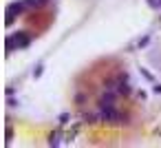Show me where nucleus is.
I'll return each mask as SVG.
<instances>
[{
    "label": "nucleus",
    "mask_w": 161,
    "mask_h": 148,
    "mask_svg": "<svg viewBox=\"0 0 161 148\" xmlns=\"http://www.w3.org/2000/svg\"><path fill=\"white\" fill-rule=\"evenodd\" d=\"M27 44H29V38L25 36V31H18L16 36H9V38H7V53H11V51H13V46L25 49Z\"/></svg>",
    "instance_id": "f257e3e1"
},
{
    "label": "nucleus",
    "mask_w": 161,
    "mask_h": 148,
    "mask_svg": "<svg viewBox=\"0 0 161 148\" xmlns=\"http://www.w3.org/2000/svg\"><path fill=\"white\" fill-rule=\"evenodd\" d=\"M29 7H27V2L22 0V2H13V5H9L7 7V24H11L13 22V18H16V13L20 16V13H25Z\"/></svg>",
    "instance_id": "f03ea898"
},
{
    "label": "nucleus",
    "mask_w": 161,
    "mask_h": 148,
    "mask_svg": "<svg viewBox=\"0 0 161 148\" xmlns=\"http://www.w3.org/2000/svg\"><path fill=\"white\" fill-rule=\"evenodd\" d=\"M99 117H102V122H117V119H122V115L117 113V108H115V106H104V108H99Z\"/></svg>",
    "instance_id": "7ed1b4c3"
},
{
    "label": "nucleus",
    "mask_w": 161,
    "mask_h": 148,
    "mask_svg": "<svg viewBox=\"0 0 161 148\" xmlns=\"http://www.w3.org/2000/svg\"><path fill=\"white\" fill-rule=\"evenodd\" d=\"M104 106H115V88H108V93H104L99 97V108Z\"/></svg>",
    "instance_id": "20e7f679"
},
{
    "label": "nucleus",
    "mask_w": 161,
    "mask_h": 148,
    "mask_svg": "<svg viewBox=\"0 0 161 148\" xmlns=\"http://www.w3.org/2000/svg\"><path fill=\"white\" fill-rule=\"evenodd\" d=\"M130 84H128V78H126V73H124V75L119 78V82H117V93L119 95H130Z\"/></svg>",
    "instance_id": "39448f33"
},
{
    "label": "nucleus",
    "mask_w": 161,
    "mask_h": 148,
    "mask_svg": "<svg viewBox=\"0 0 161 148\" xmlns=\"http://www.w3.org/2000/svg\"><path fill=\"white\" fill-rule=\"evenodd\" d=\"M42 71H44V66L38 64V66L33 69V80H40V78H42Z\"/></svg>",
    "instance_id": "423d86ee"
},
{
    "label": "nucleus",
    "mask_w": 161,
    "mask_h": 148,
    "mask_svg": "<svg viewBox=\"0 0 161 148\" xmlns=\"http://www.w3.org/2000/svg\"><path fill=\"white\" fill-rule=\"evenodd\" d=\"M49 144H51V146H58V144H60V131H55V133L51 135V139H49Z\"/></svg>",
    "instance_id": "0eeeda50"
},
{
    "label": "nucleus",
    "mask_w": 161,
    "mask_h": 148,
    "mask_svg": "<svg viewBox=\"0 0 161 148\" xmlns=\"http://www.w3.org/2000/svg\"><path fill=\"white\" fill-rule=\"evenodd\" d=\"M95 119H97V115H93V113H88V115H84V122H86V124H93Z\"/></svg>",
    "instance_id": "6e6552de"
},
{
    "label": "nucleus",
    "mask_w": 161,
    "mask_h": 148,
    "mask_svg": "<svg viewBox=\"0 0 161 148\" xmlns=\"http://www.w3.org/2000/svg\"><path fill=\"white\" fill-rule=\"evenodd\" d=\"M60 124H62V126L68 124V113H62V115H60Z\"/></svg>",
    "instance_id": "1a4fd4ad"
},
{
    "label": "nucleus",
    "mask_w": 161,
    "mask_h": 148,
    "mask_svg": "<svg viewBox=\"0 0 161 148\" xmlns=\"http://www.w3.org/2000/svg\"><path fill=\"white\" fill-rule=\"evenodd\" d=\"M18 104H20V102H18V100H13V97L9 95V100H7V106H11V108H13V106H18Z\"/></svg>",
    "instance_id": "9d476101"
},
{
    "label": "nucleus",
    "mask_w": 161,
    "mask_h": 148,
    "mask_svg": "<svg viewBox=\"0 0 161 148\" xmlns=\"http://www.w3.org/2000/svg\"><path fill=\"white\" fill-rule=\"evenodd\" d=\"M5 93H7V97H9V95H13V93H16V88H13V86H7V91H5Z\"/></svg>",
    "instance_id": "9b49d317"
},
{
    "label": "nucleus",
    "mask_w": 161,
    "mask_h": 148,
    "mask_svg": "<svg viewBox=\"0 0 161 148\" xmlns=\"http://www.w3.org/2000/svg\"><path fill=\"white\" fill-rule=\"evenodd\" d=\"M152 91H154V93L159 95V93H161V84H154V86H152Z\"/></svg>",
    "instance_id": "f8f14e48"
}]
</instances>
